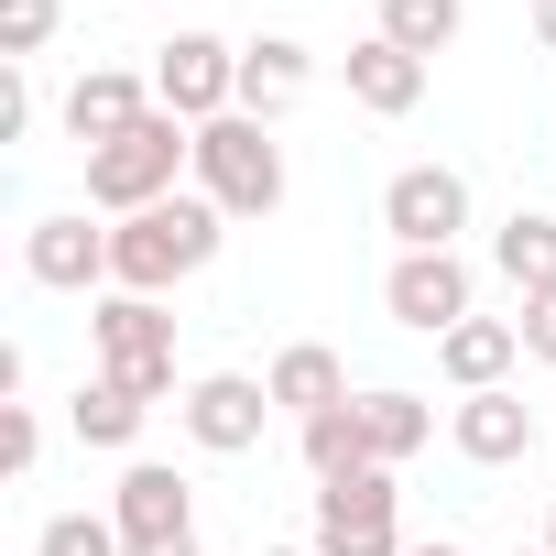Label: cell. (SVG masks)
Masks as SVG:
<instances>
[{
    "mask_svg": "<svg viewBox=\"0 0 556 556\" xmlns=\"http://www.w3.org/2000/svg\"><path fill=\"white\" fill-rule=\"evenodd\" d=\"M447 437H458V458H469V469H513V458L534 447V415H523V393L502 382V393H458Z\"/></svg>",
    "mask_w": 556,
    "mask_h": 556,
    "instance_id": "obj_13",
    "label": "cell"
},
{
    "mask_svg": "<svg viewBox=\"0 0 556 556\" xmlns=\"http://www.w3.org/2000/svg\"><path fill=\"white\" fill-rule=\"evenodd\" d=\"M404 556H469V545H447V534H426V545H404Z\"/></svg>",
    "mask_w": 556,
    "mask_h": 556,
    "instance_id": "obj_30",
    "label": "cell"
},
{
    "mask_svg": "<svg viewBox=\"0 0 556 556\" xmlns=\"http://www.w3.org/2000/svg\"><path fill=\"white\" fill-rule=\"evenodd\" d=\"M218 207L207 197H164V207H142V218H121L110 229V295H175L186 273H207L218 262Z\"/></svg>",
    "mask_w": 556,
    "mask_h": 556,
    "instance_id": "obj_1",
    "label": "cell"
},
{
    "mask_svg": "<svg viewBox=\"0 0 556 556\" xmlns=\"http://www.w3.org/2000/svg\"><path fill=\"white\" fill-rule=\"evenodd\" d=\"M458 0H382V45H404V55H447L458 45Z\"/></svg>",
    "mask_w": 556,
    "mask_h": 556,
    "instance_id": "obj_22",
    "label": "cell"
},
{
    "mask_svg": "<svg viewBox=\"0 0 556 556\" xmlns=\"http://www.w3.org/2000/svg\"><path fill=\"white\" fill-rule=\"evenodd\" d=\"M382 229H393L404 251H458V229H469V175H458V164H404V175L382 186Z\"/></svg>",
    "mask_w": 556,
    "mask_h": 556,
    "instance_id": "obj_7",
    "label": "cell"
},
{
    "mask_svg": "<svg viewBox=\"0 0 556 556\" xmlns=\"http://www.w3.org/2000/svg\"><path fill=\"white\" fill-rule=\"evenodd\" d=\"M0 458H12V480L45 458V415H34V404H12V415H0Z\"/></svg>",
    "mask_w": 556,
    "mask_h": 556,
    "instance_id": "obj_25",
    "label": "cell"
},
{
    "mask_svg": "<svg viewBox=\"0 0 556 556\" xmlns=\"http://www.w3.org/2000/svg\"><path fill=\"white\" fill-rule=\"evenodd\" d=\"M382 306H393V328H415V339H447V328L469 317V262H458V251H393V273H382Z\"/></svg>",
    "mask_w": 556,
    "mask_h": 556,
    "instance_id": "obj_8",
    "label": "cell"
},
{
    "mask_svg": "<svg viewBox=\"0 0 556 556\" xmlns=\"http://www.w3.org/2000/svg\"><path fill=\"white\" fill-rule=\"evenodd\" d=\"M88 350H99V382H121L142 404L175 393V317H164V295H99L88 306Z\"/></svg>",
    "mask_w": 556,
    "mask_h": 556,
    "instance_id": "obj_4",
    "label": "cell"
},
{
    "mask_svg": "<svg viewBox=\"0 0 556 556\" xmlns=\"http://www.w3.org/2000/svg\"><path fill=\"white\" fill-rule=\"evenodd\" d=\"M339 77H350V99H361L371 121H404V110L426 99V55H404V45H382V34H361V45L339 55Z\"/></svg>",
    "mask_w": 556,
    "mask_h": 556,
    "instance_id": "obj_14",
    "label": "cell"
},
{
    "mask_svg": "<svg viewBox=\"0 0 556 556\" xmlns=\"http://www.w3.org/2000/svg\"><path fill=\"white\" fill-rule=\"evenodd\" d=\"M262 382H273V404H285L295 426H306V415H328V404H350V371H339V350H317V339H295Z\"/></svg>",
    "mask_w": 556,
    "mask_h": 556,
    "instance_id": "obj_18",
    "label": "cell"
},
{
    "mask_svg": "<svg viewBox=\"0 0 556 556\" xmlns=\"http://www.w3.org/2000/svg\"><path fill=\"white\" fill-rule=\"evenodd\" d=\"M513 361H523V328H513V317H458V328L437 339V371H447L458 393H502Z\"/></svg>",
    "mask_w": 556,
    "mask_h": 556,
    "instance_id": "obj_15",
    "label": "cell"
},
{
    "mask_svg": "<svg viewBox=\"0 0 556 556\" xmlns=\"http://www.w3.org/2000/svg\"><path fill=\"white\" fill-rule=\"evenodd\" d=\"M306 88H317V55H306L295 34H262V45H240V110H251V121H285Z\"/></svg>",
    "mask_w": 556,
    "mask_h": 556,
    "instance_id": "obj_16",
    "label": "cell"
},
{
    "mask_svg": "<svg viewBox=\"0 0 556 556\" xmlns=\"http://www.w3.org/2000/svg\"><path fill=\"white\" fill-rule=\"evenodd\" d=\"M534 45H545V55H556V0H534Z\"/></svg>",
    "mask_w": 556,
    "mask_h": 556,
    "instance_id": "obj_28",
    "label": "cell"
},
{
    "mask_svg": "<svg viewBox=\"0 0 556 556\" xmlns=\"http://www.w3.org/2000/svg\"><path fill=\"white\" fill-rule=\"evenodd\" d=\"M23 273L45 295H99L110 285V229H88V207H55L23 229Z\"/></svg>",
    "mask_w": 556,
    "mask_h": 556,
    "instance_id": "obj_10",
    "label": "cell"
},
{
    "mask_svg": "<svg viewBox=\"0 0 556 556\" xmlns=\"http://www.w3.org/2000/svg\"><path fill=\"white\" fill-rule=\"evenodd\" d=\"M513 556H545V545H513Z\"/></svg>",
    "mask_w": 556,
    "mask_h": 556,
    "instance_id": "obj_33",
    "label": "cell"
},
{
    "mask_svg": "<svg viewBox=\"0 0 556 556\" xmlns=\"http://www.w3.org/2000/svg\"><path fill=\"white\" fill-rule=\"evenodd\" d=\"M142 110H153V77H131V66H88V77L66 88V131H77V153L121 142Z\"/></svg>",
    "mask_w": 556,
    "mask_h": 556,
    "instance_id": "obj_12",
    "label": "cell"
},
{
    "mask_svg": "<svg viewBox=\"0 0 556 556\" xmlns=\"http://www.w3.org/2000/svg\"><path fill=\"white\" fill-rule=\"evenodd\" d=\"M55 45V0H0V66H34Z\"/></svg>",
    "mask_w": 556,
    "mask_h": 556,
    "instance_id": "obj_23",
    "label": "cell"
},
{
    "mask_svg": "<svg viewBox=\"0 0 556 556\" xmlns=\"http://www.w3.org/2000/svg\"><path fill=\"white\" fill-rule=\"evenodd\" d=\"M393 469H350V480H317V556H404V513H393Z\"/></svg>",
    "mask_w": 556,
    "mask_h": 556,
    "instance_id": "obj_5",
    "label": "cell"
},
{
    "mask_svg": "<svg viewBox=\"0 0 556 556\" xmlns=\"http://www.w3.org/2000/svg\"><path fill=\"white\" fill-rule=\"evenodd\" d=\"M175 164H197V131H186L175 110H142L121 142H99V153H88V207L142 218V207H164V197H175Z\"/></svg>",
    "mask_w": 556,
    "mask_h": 556,
    "instance_id": "obj_2",
    "label": "cell"
},
{
    "mask_svg": "<svg viewBox=\"0 0 556 556\" xmlns=\"http://www.w3.org/2000/svg\"><path fill=\"white\" fill-rule=\"evenodd\" d=\"M153 110H175L186 131L229 121V110H240V45H218V34H175V45L153 55Z\"/></svg>",
    "mask_w": 556,
    "mask_h": 556,
    "instance_id": "obj_6",
    "label": "cell"
},
{
    "mask_svg": "<svg viewBox=\"0 0 556 556\" xmlns=\"http://www.w3.org/2000/svg\"><path fill=\"white\" fill-rule=\"evenodd\" d=\"M545 556H556V513H545Z\"/></svg>",
    "mask_w": 556,
    "mask_h": 556,
    "instance_id": "obj_32",
    "label": "cell"
},
{
    "mask_svg": "<svg viewBox=\"0 0 556 556\" xmlns=\"http://www.w3.org/2000/svg\"><path fill=\"white\" fill-rule=\"evenodd\" d=\"M23 131H34V77L0 66V142H23Z\"/></svg>",
    "mask_w": 556,
    "mask_h": 556,
    "instance_id": "obj_26",
    "label": "cell"
},
{
    "mask_svg": "<svg viewBox=\"0 0 556 556\" xmlns=\"http://www.w3.org/2000/svg\"><path fill=\"white\" fill-rule=\"evenodd\" d=\"M121 556H197V534H186V545H121Z\"/></svg>",
    "mask_w": 556,
    "mask_h": 556,
    "instance_id": "obj_29",
    "label": "cell"
},
{
    "mask_svg": "<svg viewBox=\"0 0 556 556\" xmlns=\"http://www.w3.org/2000/svg\"><path fill=\"white\" fill-rule=\"evenodd\" d=\"M197 197L218 218H273L285 207V142H273V121H251V110L207 121L197 131Z\"/></svg>",
    "mask_w": 556,
    "mask_h": 556,
    "instance_id": "obj_3",
    "label": "cell"
},
{
    "mask_svg": "<svg viewBox=\"0 0 556 556\" xmlns=\"http://www.w3.org/2000/svg\"><path fill=\"white\" fill-rule=\"evenodd\" d=\"M361 426H371V469H404V458L437 437L426 393H361Z\"/></svg>",
    "mask_w": 556,
    "mask_h": 556,
    "instance_id": "obj_19",
    "label": "cell"
},
{
    "mask_svg": "<svg viewBox=\"0 0 556 556\" xmlns=\"http://www.w3.org/2000/svg\"><path fill=\"white\" fill-rule=\"evenodd\" d=\"M306 469H317V480H350V469H371V426H361V404H328V415H306Z\"/></svg>",
    "mask_w": 556,
    "mask_h": 556,
    "instance_id": "obj_20",
    "label": "cell"
},
{
    "mask_svg": "<svg viewBox=\"0 0 556 556\" xmlns=\"http://www.w3.org/2000/svg\"><path fill=\"white\" fill-rule=\"evenodd\" d=\"M142 415H153V404H142V393H121V382H88V393L66 404V426H77L88 447H131V437H142Z\"/></svg>",
    "mask_w": 556,
    "mask_h": 556,
    "instance_id": "obj_21",
    "label": "cell"
},
{
    "mask_svg": "<svg viewBox=\"0 0 556 556\" xmlns=\"http://www.w3.org/2000/svg\"><path fill=\"white\" fill-rule=\"evenodd\" d=\"M110 523H121V545H186L197 534V491L164 458H131L121 491H110Z\"/></svg>",
    "mask_w": 556,
    "mask_h": 556,
    "instance_id": "obj_11",
    "label": "cell"
},
{
    "mask_svg": "<svg viewBox=\"0 0 556 556\" xmlns=\"http://www.w3.org/2000/svg\"><path fill=\"white\" fill-rule=\"evenodd\" d=\"M491 273L534 306V295H556V218H534V207H513L502 218V240H491Z\"/></svg>",
    "mask_w": 556,
    "mask_h": 556,
    "instance_id": "obj_17",
    "label": "cell"
},
{
    "mask_svg": "<svg viewBox=\"0 0 556 556\" xmlns=\"http://www.w3.org/2000/svg\"><path fill=\"white\" fill-rule=\"evenodd\" d=\"M262 415H273V382H251V371H207V382H186V404H175V426H186L207 458L262 447Z\"/></svg>",
    "mask_w": 556,
    "mask_h": 556,
    "instance_id": "obj_9",
    "label": "cell"
},
{
    "mask_svg": "<svg viewBox=\"0 0 556 556\" xmlns=\"http://www.w3.org/2000/svg\"><path fill=\"white\" fill-rule=\"evenodd\" d=\"M262 556H317V545H262Z\"/></svg>",
    "mask_w": 556,
    "mask_h": 556,
    "instance_id": "obj_31",
    "label": "cell"
},
{
    "mask_svg": "<svg viewBox=\"0 0 556 556\" xmlns=\"http://www.w3.org/2000/svg\"><path fill=\"white\" fill-rule=\"evenodd\" d=\"M34 556H121V523H110V513H55V523L34 534Z\"/></svg>",
    "mask_w": 556,
    "mask_h": 556,
    "instance_id": "obj_24",
    "label": "cell"
},
{
    "mask_svg": "<svg viewBox=\"0 0 556 556\" xmlns=\"http://www.w3.org/2000/svg\"><path fill=\"white\" fill-rule=\"evenodd\" d=\"M513 328H523V361H545V371H556V295H534Z\"/></svg>",
    "mask_w": 556,
    "mask_h": 556,
    "instance_id": "obj_27",
    "label": "cell"
}]
</instances>
